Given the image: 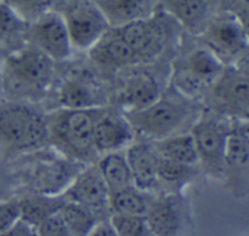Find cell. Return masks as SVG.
I'll use <instances>...</instances> for the list:
<instances>
[{"instance_id": "obj_1", "label": "cell", "mask_w": 249, "mask_h": 236, "mask_svg": "<svg viewBox=\"0 0 249 236\" xmlns=\"http://www.w3.org/2000/svg\"><path fill=\"white\" fill-rule=\"evenodd\" d=\"M176 28L180 27L159 11L147 19L110 27L88 54L98 66L114 71L148 63L169 47Z\"/></svg>"}, {"instance_id": "obj_2", "label": "cell", "mask_w": 249, "mask_h": 236, "mask_svg": "<svg viewBox=\"0 0 249 236\" xmlns=\"http://www.w3.org/2000/svg\"><path fill=\"white\" fill-rule=\"evenodd\" d=\"M204 104L188 98L169 85L150 106L124 113L137 135L159 141L176 134L188 132L198 119Z\"/></svg>"}, {"instance_id": "obj_3", "label": "cell", "mask_w": 249, "mask_h": 236, "mask_svg": "<svg viewBox=\"0 0 249 236\" xmlns=\"http://www.w3.org/2000/svg\"><path fill=\"white\" fill-rule=\"evenodd\" d=\"M106 107L66 109L59 107L47 114V143L62 156L73 162H91L94 150V127Z\"/></svg>"}, {"instance_id": "obj_4", "label": "cell", "mask_w": 249, "mask_h": 236, "mask_svg": "<svg viewBox=\"0 0 249 236\" xmlns=\"http://www.w3.org/2000/svg\"><path fill=\"white\" fill-rule=\"evenodd\" d=\"M54 62L33 44L14 50L0 66L3 94L15 101L41 97L54 73Z\"/></svg>"}, {"instance_id": "obj_5", "label": "cell", "mask_w": 249, "mask_h": 236, "mask_svg": "<svg viewBox=\"0 0 249 236\" xmlns=\"http://www.w3.org/2000/svg\"><path fill=\"white\" fill-rule=\"evenodd\" d=\"M224 68L226 65L198 40L172 63L169 85L182 95L202 103Z\"/></svg>"}, {"instance_id": "obj_6", "label": "cell", "mask_w": 249, "mask_h": 236, "mask_svg": "<svg viewBox=\"0 0 249 236\" xmlns=\"http://www.w3.org/2000/svg\"><path fill=\"white\" fill-rule=\"evenodd\" d=\"M231 125L233 121L229 117L204 107L189 129L195 141L201 173L218 182H223L224 154Z\"/></svg>"}, {"instance_id": "obj_7", "label": "cell", "mask_w": 249, "mask_h": 236, "mask_svg": "<svg viewBox=\"0 0 249 236\" xmlns=\"http://www.w3.org/2000/svg\"><path fill=\"white\" fill-rule=\"evenodd\" d=\"M0 140L15 150L41 148L49 140L47 116L22 101L0 109Z\"/></svg>"}, {"instance_id": "obj_8", "label": "cell", "mask_w": 249, "mask_h": 236, "mask_svg": "<svg viewBox=\"0 0 249 236\" xmlns=\"http://www.w3.org/2000/svg\"><path fill=\"white\" fill-rule=\"evenodd\" d=\"M202 104L231 121L249 122V76L236 65L226 66Z\"/></svg>"}, {"instance_id": "obj_9", "label": "cell", "mask_w": 249, "mask_h": 236, "mask_svg": "<svg viewBox=\"0 0 249 236\" xmlns=\"http://www.w3.org/2000/svg\"><path fill=\"white\" fill-rule=\"evenodd\" d=\"M196 38L226 66L237 63L249 49V41L242 27L230 14L221 9H218V12Z\"/></svg>"}, {"instance_id": "obj_10", "label": "cell", "mask_w": 249, "mask_h": 236, "mask_svg": "<svg viewBox=\"0 0 249 236\" xmlns=\"http://www.w3.org/2000/svg\"><path fill=\"white\" fill-rule=\"evenodd\" d=\"M223 182L236 197L249 192V122L233 121L226 145Z\"/></svg>"}, {"instance_id": "obj_11", "label": "cell", "mask_w": 249, "mask_h": 236, "mask_svg": "<svg viewBox=\"0 0 249 236\" xmlns=\"http://www.w3.org/2000/svg\"><path fill=\"white\" fill-rule=\"evenodd\" d=\"M73 50L88 52L110 28L92 0H76L62 14Z\"/></svg>"}, {"instance_id": "obj_12", "label": "cell", "mask_w": 249, "mask_h": 236, "mask_svg": "<svg viewBox=\"0 0 249 236\" xmlns=\"http://www.w3.org/2000/svg\"><path fill=\"white\" fill-rule=\"evenodd\" d=\"M28 36L30 44L37 47L53 62H65L73 53L65 18L56 11L49 9L30 22Z\"/></svg>"}, {"instance_id": "obj_13", "label": "cell", "mask_w": 249, "mask_h": 236, "mask_svg": "<svg viewBox=\"0 0 249 236\" xmlns=\"http://www.w3.org/2000/svg\"><path fill=\"white\" fill-rule=\"evenodd\" d=\"M62 195L66 201L85 207L98 218H106V214L110 216V191L97 164H88L87 167L81 169L62 192Z\"/></svg>"}, {"instance_id": "obj_14", "label": "cell", "mask_w": 249, "mask_h": 236, "mask_svg": "<svg viewBox=\"0 0 249 236\" xmlns=\"http://www.w3.org/2000/svg\"><path fill=\"white\" fill-rule=\"evenodd\" d=\"M159 11L172 18L182 31L198 37L218 12L217 0H159Z\"/></svg>"}, {"instance_id": "obj_15", "label": "cell", "mask_w": 249, "mask_h": 236, "mask_svg": "<svg viewBox=\"0 0 249 236\" xmlns=\"http://www.w3.org/2000/svg\"><path fill=\"white\" fill-rule=\"evenodd\" d=\"M135 131L124 113H116L106 107L94 127V150L97 156L123 151L135 141Z\"/></svg>"}, {"instance_id": "obj_16", "label": "cell", "mask_w": 249, "mask_h": 236, "mask_svg": "<svg viewBox=\"0 0 249 236\" xmlns=\"http://www.w3.org/2000/svg\"><path fill=\"white\" fill-rule=\"evenodd\" d=\"M59 104L66 109H97L106 107V92L91 76L72 75L59 90Z\"/></svg>"}, {"instance_id": "obj_17", "label": "cell", "mask_w": 249, "mask_h": 236, "mask_svg": "<svg viewBox=\"0 0 249 236\" xmlns=\"http://www.w3.org/2000/svg\"><path fill=\"white\" fill-rule=\"evenodd\" d=\"M126 156L132 183L147 192L157 194V160L159 156L154 150L153 141L142 138L141 141H134L126 150Z\"/></svg>"}, {"instance_id": "obj_18", "label": "cell", "mask_w": 249, "mask_h": 236, "mask_svg": "<svg viewBox=\"0 0 249 236\" xmlns=\"http://www.w3.org/2000/svg\"><path fill=\"white\" fill-rule=\"evenodd\" d=\"M163 90L159 81L148 72H135L128 76L117 90L116 103L122 107L123 113L141 110L154 103Z\"/></svg>"}, {"instance_id": "obj_19", "label": "cell", "mask_w": 249, "mask_h": 236, "mask_svg": "<svg viewBox=\"0 0 249 236\" xmlns=\"http://www.w3.org/2000/svg\"><path fill=\"white\" fill-rule=\"evenodd\" d=\"M179 195L154 194L145 220L154 236H179L182 216Z\"/></svg>"}, {"instance_id": "obj_20", "label": "cell", "mask_w": 249, "mask_h": 236, "mask_svg": "<svg viewBox=\"0 0 249 236\" xmlns=\"http://www.w3.org/2000/svg\"><path fill=\"white\" fill-rule=\"evenodd\" d=\"M110 27L151 18L159 12V0H92Z\"/></svg>"}, {"instance_id": "obj_21", "label": "cell", "mask_w": 249, "mask_h": 236, "mask_svg": "<svg viewBox=\"0 0 249 236\" xmlns=\"http://www.w3.org/2000/svg\"><path fill=\"white\" fill-rule=\"evenodd\" d=\"M201 175L199 166H189L175 163L159 157L157 160V191L160 194L180 195V192L191 185Z\"/></svg>"}, {"instance_id": "obj_22", "label": "cell", "mask_w": 249, "mask_h": 236, "mask_svg": "<svg viewBox=\"0 0 249 236\" xmlns=\"http://www.w3.org/2000/svg\"><path fill=\"white\" fill-rule=\"evenodd\" d=\"M159 157L189 166H198V153L191 132L176 134L159 141H153Z\"/></svg>"}, {"instance_id": "obj_23", "label": "cell", "mask_w": 249, "mask_h": 236, "mask_svg": "<svg viewBox=\"0 0 249 236\" xmlns=\"http://www.w3.org/2000/svg\"><path fill=\"white\" fill-rule=\"evenodd\" d=\"M154 194L142 191L135 185H129L110 192L108 210L110 214H131L145 217Z\"/></svg>"}, {"instance_id": "obj_24", "label": "cell", "mask_w": 249, "mask_h": 236, "mask_svg": "<svg viewBox=\"0 0 249 236\" xmlns=\"http://www.w3.org/2000/svg\"><path fill=\"white\" fill-rule=\"evenodd\" d=\"M65 201L66 200L63 198L62 194L49 195V194L36 192L33 195H28V197L19 200L21 220L28 223L30 226L36 227L46 217L59 211L60 207L65 204Z\"/></svg>"}, {"instance_id": "obj_25", "label": "cell", "mask_w": 249, "mask_h": 236, "mask_svg": "<svg viewBox=\"0 0 249 236\" xmlns=\"http://www.w3.org/2000/svg\"><path fill=\"white\" fill-rule=\"evenodd\" d=\"M97 167L104 182L107 183V188L110 192L134 185L131 169H129L126 156H124V150L100 156Z\"/></svg>"}, {"instance_id": "obj_26", "label": "cell", "mask_w": 249, "mask_h": 236, "mask_svg": "<svg viewBox=\"0 0 249 236\" xmlns=\"http://www.w3.org/2000/svg\"><path fill=\"white\" fill-rule=\"evenodd\" d=\"M59 213L72 236H87L91 227L95 224V221L100 220L94 213H91L85 207L71 201H65Z\"/></svg>"}, {"instance_id": "obj_27", "label": "cell", "mask_w": 249, "mask_h": 236, "mask_svg": "<svg viewBox=\"0 0 249 236\" xmlns=\"http://www.w3.org/2000/svg\"><path fill=\"white\" fill-rule=\"evenodd\" d=\"M117 236H147L150 229L145 217L131 214H110L108 216Z\"/></svg>"}, {"instance_id": "obj_28", "label": "cell", "mask_w": 249, "mask_h": 236, "mask_svg": "<svg viewBox=\"0 0 249 236\" xmlns=\"http://www.w3.org/2000/svg\"><path fill=\"white\" fill-rule=\"evenodd\" d=\"M24 22H33L50 9V0H2Z\"/></svg>"}, {"instance_id": "obj_29", "label": "cell", "mask_w": 249, "mask_h": 236, "mask_svg": "<svg viewBox=\"0 0 249 236\" xmlns=\"http://www.w3.org/2000/svg\"><path fill=\"white\" fill-rule=\"evenodd\" d=\"M217 2L218 9L230 14L237 21L249 41V6L245 5L242 0H217Z\"/></svg>"}, {"instance_id": "obj_30", "label": "cell", "mask_w": 249, "mask_h": 236, "mask_svg": "<svg viewBox=\"0 0 249 236\" xmlns=\"http://www.w3.org/2000/svg\"><path fill=\"white\" fill-rule=\"evenodd\" d=\"M36 236H72L59 211L46 217L36 227Z\"/></svg>"}, {"instance_id": "obj_31", "label": "cell", "mask_w": 249, "mask_h": 236, "mask_svg": "<svg viewBox=\"0 0 249 236\" xmlns=\"http://www.w3.org/2000/svg\"><path fill=\"white\" fill-rule=\"evenodd\" d=\"M25 22L0 0V40L8 38L12 34L18 33Z\"/></svg>"}, {"instance_id": "obj_32", "label": "cell", "mask_w": 249, "mask_h": 236, "mask_svg": "<svg viewBox=\"0 0 249 236\" xmlns=\"http://www.w3.org/2000/svg\"><path fill=\"white\" fill-rule=\"evenodd\" d=\"M21 220V208L18 200L0 201V233L11 229Z\"/></svg>"}, {"instance_id": "obj_33", "label": "cell", "mask_w": 249, "mask_h": 236, "mask_svg": "<svg viewBox=\"0 0 249 236\" xmlns=\"http://www.w3.org/2000/svg\"><path fill=\"white\" fill-rule=\"evenodd\" d=\"M87 236H117V233H116L110 218L106 217V218L97 220Z\"/></svg>"}, {"instance_id": "obj_34", "label": "cell", "mask_w": 249, "mask_h": 236, "mask_svg": "<svg viewBox=\"0 0 249 236\" xmlns=\"http://www.w3.org/2000/svg\"><path fill=\"white\" fill-rule=\"evenodd\" d=\"M0 236H36V230L28 223L19 220L11 229L0 233Z\"/></svg>"}, {"instance_id": "obj_35", "label": "cell", "mask_w": 249, "mask_h": 236, "mask_svg": "<svg viewBox=\"0 0 249 236\" xmlns=\"http://www.w3.org/2000/svg\"><path fill=\"white\" fill-rule=\"evenodd\" d=\"M239 62H243V63H249V49H248V50L245 52V54H243V56H242V57L239 59ZM239 62H237V63H239ZM234 65H236V63H234Z\"/></svg>"}, {"instance_id": "obj_36", "label": "cell", "mask_w": 249, "mask_h": 236, "mask_svg": "<svg viewBox=\"0 0 249 236\" xmlns=\"http://www.w3.org/2000/svg\"><path fill=\"white\" fill-rule=\"evenodd\" d=\"M3 95V88H2V75H0V97Z\"/></svg>"}, {"instance_id": "obj_37", "label": "cell", "mask_w": 249, "mask_h": 236, "mask_svg": "<svg viewBox=\"0 0 249 236\" xmlns=\"http://www.w3.org/2000/svg\"><path fill=\"white\" fill-rule=\"evenodd\" d=\"M242 2H243L245 5H248V6H249V0H242Z\"/></svg>"}, {"instance_id": "obj_38", "label": "cell", "mask_w": 249, "mask_h": 236, "mask_svg": "<svg viewBox=\"0 0 249 236\" xmlns=\"http://www.w3.org/2000/svg\"><path fill=\"white\" fill-rule=\"evenodd\" d=\"M147 236H154V235H153L151 232H148V235H147Z\"/></svg>"}]
</instances>
